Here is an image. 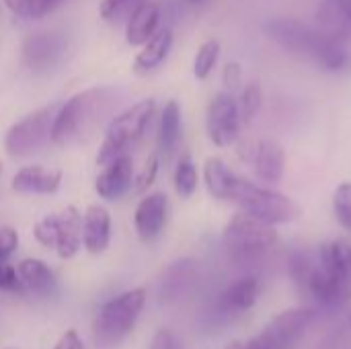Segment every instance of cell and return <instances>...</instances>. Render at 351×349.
Returning a JSON list of instances; mask_svg holds the SVG:
<instances>
[{
    "label": "cell",
    "instance_id": "obj_1",
    "mask_svg": "<svg viewBox=\"0 0 351 349\" xmlns=\"http://www.w3.org/2000/svg\"><path fill=\"white\" fill-rule=\"evenodd\" d=\"M263 31L284 49L315 62L327 72H343L351 66V53L346 43L298 19H269Z\"/></svg>",
    "mask_w": 351,
    "mask_h": 349
},
{
    "label": "cell",
    "instance_id": "obj_36",
    "mask_svg": "<svg viewBox=\"0 0 351 349\" xmlns=\"http://www.w3.org/2000/svg\"><path fill=\"white\" fill-rule=\"evenodd\" d=\"M19 247V234L10 226L0 228V263H4Z\"/></svg>",
    "mask_w": 351,
    "mask_h": 349
},
{
    "label": "cell",
    "instance_id": "obj_32",
    "mask_svg": "<svg viewBox=\"0 0 351 349\" xmlns=\"http://www.w3.org/2000/svg\"><path fill=\"white\" fill-rule=\"evenodd\" d=\"M313 267H315V263L308 259L306 253H302V251H292V253H290V257H288V269H290L292 280H294L302 290H304V286H306V280H308Z\"/></svg>",
    "mask_w": 351,
    "mask_h": 349
},
{
    "label": "cell",
    "instance_id": "obj_16",
    "mask_svg": "<svg viewBox=\"0 0 351 349\" xmlns=\"http://www.w3.org/2000/svg\"><path fill=\"white\" fill-rule=\"evenodd\" d=\"M160 23V6L156 2H140L125 21V41L130 45H144Z\"/></svg>",
    "mask_w": 351,
    "mask_h": 349
},
{
    "label": "cell",
    "instance_id": "obj_14",
    "mask_svg": "<svg viewBox=\"0 0 351 349\" xmlns=\"http://www.w3.org/2000/svg\"><path fill=\"white\" fill-rule=\"evenodd\" d=\"M286 167V152L280 142L271 138H263L253 148V169L261 183L265 185H278L284 177Z\"/></svg>",
    "mask_w": 351,
    "mask_h": 349
},
{
    "label": "cell",
    "instance_id": "obj_11",
    "mask_svg": "<svg viewBox=\"0 0 351 349\" xmlns=\"http://www.w3.org/2000/svg\"><path fill=\"white\" fill-rule=\"evenodd\" d=\"M169 220V197L162 191L148 193L140 200L136 212H134V226L136 234L142 243L156 241Z\"/></svg>",
    "mask_w": 351,
    "mask_h": 349
},
{
    "label": "cell",
    "instance_id": "obj_12",
    "mask_svg": "<svg viewBox=\"0 0 351 349\" xmlns=\"http://www.w3.org/2000/svg\"><path fill=\"white\" fill-rule=\"evenodd\" d=\"M111 243V214L101 204H90L82 214V245L90 255H101Z\"/></svg>",
    "mask_w": 351,
    "mask_h": 349
},
{
    "label": "cell",
    "instance_id": "obj_5",
    "mask_svg": "<svg viewBox=\"0 0 351 349\" xmlns=\"http://www.w3.org/2000/svg\"><path fill=\"white\" fill-rule=\"evenodd\" d=\"M154 111H156L154 99H142L136 105L121 111L119 115H115L105 130V138L97 154V165L103 167L115 156L125 154L144 136V132L148 130L154 117Z\"/></svg>",
    "mask_w": 351,
    "mask_h": 349
},
{
    "label": "cell",
    "instance_id": "obj_38",
    "mask_svg": "<svg viewBox=\"0 0 351 349\" xmlns=\"http://www.w3.org/2000/svg\"><path fill=\"white\" fill-rule=\"evenodd\" d=\"M150 349H181L175 335L169 331V329H160L156 331V335L152 337V344H150Z\"/></svg>",
    "mask_w": 351,
    "mask_h": 349
},
{
    "label": "cell",
    "instance_id": "obj_10",
    "mask_svg": "<svg viewBox=\"0 0 351 349\" xmlns=\"http://www.w3.org/2000/svg\"><path fill=\"white\" fill-rule=\"evenodd\" d=\"M134 158L130 152L115 156L113 160L103 165V171L95 179V191L101 200L115 202L121 200L134 185Z\"/></svg>",
    "mask_w": 351,
    "mask_h": 349
},
{
    "label": "cell",
    "instance_id": "obj_33",
    "mask_svg": "<svg viewBox=\"0 0 351 349\" xmlns=\"http://www.w3.org/2000/svg\"><path fill=\"white\" fill-rule=\"evenodd\" d=\"M158 167H160V156L154 152V154L148 156L146 165L142 167V171L138 173V177L134 179V183H136L134 189H136L138 193L146 191V189L154 183V179H156V175H158Z\"/></svg>",
    "mask_w": 351,
    "mask_h": 349
},
{
    "label": "cell",
    "instance_id": "obj_8",
    "mask_svg": "<svg viewBox=\"0 0 351 349\" xmlns=\"http://www.w3.org/2000/svg\"><path fill=\"white\" fill-rule=\"evenodd\" d=\"M206 130L208 138L218 148H228L239 140L241 117H239V103L232 93L224 91L218 93L206 111Z\"/></svg>",
    "mask_w": 351,
    "mask_h": 349
},
{
    "label": "cell",
    "instance_id": "obj_42",
    "mask_svg": "<svg viewBox=\"0 0 351 349\" xmlns=\"http://www.w3.org/2000/svg\"><path fill=\"white\" fill-rule=\"evenodd\" d=\"M0 173H2V163H0Z\"/></svg>",
    "mask_w": 351,
    "mask_h": 349
},
{
    "label": "cell",
    "instance_id": "obj_25",
    "mask_svg": "<svg viewBox=\"0 0 351 349\" xmlns=\"http://www.w3.org/2000/svg\"><path fill=\"white\" fill-rule=\"evenodd\" d=\"M317 23H319V29L325 35H329V37H333V39L348 45V41L351 39V25L333 0L321 2V6L317 10Z\"/></svg>",
    "mask_w": 351,
    "mask_h": 349
},
{
    "label": "cell",
    "instance_id": "obj_23",
    "mask_svg": "<svg viewBox=\"0 0 351 349\" xmlns=\"http://www.w3.org/2000/svg\"><path fill=\"white\" fill-rule=\"evenodd\" d=\"M195 278V263L193 261H179L175 263L162 278L160 286V302H175L179 300L193 284Z\"/></svg>",
    "mask_w": 351,
    "mask_h": 349
},
{
    "label": "cell",
    "instance_id": "obj_26",
    "mask_svg": "<svg viewBox=\"0 0 351 349\" xmlns=\"http://www.w3.org/2000/svg\"><path fill=\"white\" fill-rule=\"evenodd\" d=\"M4 6L19 19H41L60 8L66 0H2Z\"/></svg>",
    "mask_w": 351,
    "mask_h": 349
},
{
    "label": "cell",
    "instance_id": "obj_31",
    "mask_svg": "<svg viewBox=\"0 0 351 349\" xmlns=\"http://www.w3.org/2000/svg\"><path fill=\"white\" fill-rule=\"evenodd\" d=\"M333 214L337 222L351 230V183H341L333 193Z\"/></svg>",
    "mask_w": 351,
    "mask_h": 349
},
{
    "label": "cell",
    "instance_id": "obj_35",
    "mask_svg": "<svg viewBox=\"0 0 351 349\" xmlns=\"http://www.w3.org/2000/svg\"><path fill=\"white\" fill-rule=\"evenodd\" d=\"M0 292H23L16 267L8 265L6 261L0 263Z\"/></svg>",
    "mask_w": 351,
    "mask_h": 349
},
{
    "label": "cell",
    "instance_id": "obj_9",
    "mask_svg": "<svg viewBox=\"0 0 351 349\" xmlns=\"http://www.w3.org/2000/svg\"><path fill=\"white\" fill-rule=\"evenodd\" d=\"M315 319L313 309H292L284 311L269 321V325L257 335L267 349H292L306 333Z\"/></svg>",
    "mask_w": 351,
    "mask_h": 349
},
{
    "label": "cell",
    "instance_id": "obj_40",
    "mask_svg": "<svg viewBox=\"0 0 351 349\" xmlns=\"http://www.w3.org/2000/svg\"><path fill=\"white\" fill-rule=\"evenodd\" d=\"M337 6H339V10L346 14V19L350 21V25H351V0H333Z\"/></svg>",
    "mask_w": 351,
    "mask_h": 349
},
{
    "label": "cell",
    "instance_id": "obj_21",
    "mask_svg": "<svg viewBox=\"0 0 351 349\" xmlns=\"http://www.w3.org/2000/svg\"><path fill=\"white\" fill-rule=\"evenodd\" d=\"M23 290L33 292L37 296H47L56 290V276L47 263L41 259H23L16 265Z\"/></svg>",
    "mask_w": 351,
    "mask_h": 349
},
{
    "label": "cell",
    "instance_id": "obj_3",
    "mask_svg": "<svg viewBox=\"0 0 351 349\" xmlns=\"http://www.w3.org/2000/svg\"><path fill=\"white\" fill-rule=\"evenodd\" d=\"M146 304V290H128L105 302L93 323V337L99 349L117 348L136 327L138 317Z\"/></svg>",
    "mask_w": 351,
    "mask_h": 349
},
{
    "label": "cell",
    "instance_id": "obj_20",
    "mask_svg": "<svg viewBox=\"0 0 351 349\" xmlns=\"http://www.w3.org/2000/svg\"><path fill=\"white\" fill-rule=\"evenodd\" d=\"M321 267L337 282L351 288V245L343 239L321 247Z\"/></svg>",
    "mask_w": 351,
    "mask_h": 349
},
{
    "label": "cell",
    "instance_id": "obj_41",
    "mask_svg": "<svg viewBox=\"0 0 351 349\" xmlns=\"http://www.w3.org/2000/svg\"><path fill=\"white\" fill-rule=\"evenodd\" d=\"M189 2H191V4H204L206 0H189Z\"/></svg>",
    "mask_w": 351,
    "mask_h": 349
},
{
    "label": "cell",
    "instance_id": "obj_2",
    "mask_svg": "<svg viewBox=\"0 0 351 349\" xmlns=\"http://www.w3.org/2000/svg\"><path fill=\"white\" fill-rule=\"evenodd\" d=\"M228 202H234L241 208V212L255 216V218H259L267 224H274V226L294 222L302 214L300 206L292 197H288V195H284L271 187L251 183V181L237 177V175H234L232 185H230Z\"/></svg>",
    "mask_w": 351,
    "mask_h": 349
},
{
    "label": "cell",
    "instance_id": "obj_17",
    "mask_svg": "<svg viewBox=\"0 0 351 349\" xmlns=\"http://www.w3.org/2000/svg\"><path fill=\"white\" fill-rule=\"evenodd\" d=\"M181 107L177 101H167L160 113V123H158V138H156V154L160 160L169 163L179 146L181 140Z\"/></svg>",
    "mask_w": 351,
    "mask_h": 349
},
{
    "label": "cell",
    "instance_id": "obj_30",
    "mask_svg": "<svg viewBox=\"0 0 351 349\" xmlns=\"http://www.w3.org/2000/svg\"><path fill=\"white\" fill-rule=\"evenodd\" d=\"M142 0H103L99 6V14L101 19H105L111 25H117L121 21H128V16L134 12V8L140 4Z\"/></svg>",
    "mask_w": 351,
    "mask_h": 349
},
{
    "label": "cell",
    "instance_id": "obj_34",
    "mask_svg": "<svg viewBox=\"0 0 351 349\" xmlns=\"http://www.w3.org/2000/svg\"><path fill=\"white\" fill-rule=\"evenodd\" d=\"M33 234L37 239V243L45 249H53L56 247V220L53 214L37 220V224L33 226Z\"/></svg>",
    "mask_w": 351,
    "mask_h": 349
},
{
    "label": "cell",
    "instance_id": "obj_18",
    "mask_svg": "<svg viewBox=\"0 0 351 349\" xmlns=\"http://www.w3.org/2000/svg\"><path fill=\"white\" fill-rule=\"evenodd\" d=\"M173 47V31L171 29H158L136 53L132 70L136 74H150L154 72L171 53Z\"/></svg>",
    "mask_w": 351,
    "mask_h": 349
},
{
    "label": "cell",
    "instance_id": "obj_39",
    "mask_svg": "<svg viewBox=\"0 0 351 349\" xmlns=\"http://www.w3.org/2000/svg\"><path fill=\"white\" fill-rule=\"evenodd\" d=\"M53 349H84V344L74 329H68L66 333H62V337L58 339Z\"/></svg>",
    "mask_w": 351,
    "mask_h": 349
},
{
    "label": "cell",
    "instance_id": "obj_4",
    "mask_svg": "<svg viewBox=\"0 0 351 349\" xmlns=\"http://www.w3.org/2000/svg\"><path fill=\"white\" fill-rule=\"evenodd\" d=\"M105 109V91L88 88L70 97L56 113L51 123V142L66 146L80 140L95 128Z\"/></svg>",
    "mask_w": 351,
    "mask_h": 349
},
{
    "label": "cell",
    "instance_id": "obj_29",
    "mask_svg": "<svg viewBox=\"0 0 351 349\" xmlns=\"http://www.w3.org/2000/svg\"><path fill=\"white\" fill-rule=\"evenodd\" d=\"M220 58V41L218 39H206L199 47L197 53L193 58V76L197 80H206L212 70L216 68Z\"/></svg>",
    "mask_w": 351,
    "mask_h": 349
},
{
    "label": "cell",
    "instance_id": "obj_7",
    "mask_svg": "<svg viewBox=\"0 0 351 349\" xmlns=\"http://www.w3.org/2000/svg\"><path fill=\"white\" fill-rule=\"evenodd\" d=\"M53 117H56L53 107H43L12 123L4 136L6 154L12 158H23L37 152L51 138Z\"/></svg>",
    "mask_w": 351,
    "mask_h": 349
},
{
    "label": "cell",
    "instance_id": "obj_24",
    "mask_svg": "<svg viewBox=\"0 0 351 349\" xmlns=\"http://www.w3.org/2000/svg\"><path fill=\"white\" fill-rule=\"evenodd\" d=\"M232 179H234V173L228 169V165L222 158H218V156L206 158V163H204V181H206V187H208V191H210V195L214 200L228 202Z\"/></svg>",
    "mask_w": 351,
    "mask_h": 349
},
{
    "label": "cell",
    "instance_id": "obj_6",
    "mask_svg": "<svg viewBox=\"0 0 351 349\" xmlns=\"http://www.w3.org/2000/svg\"><path fill=\"white\" fill-rule=\"evenodd\" d=\"M224 245L239 259H253L263 255L278 243V232L274 224H267L245 212L232 216L222 232Z\"/></svg>",
    "mask_w": 351,
    "mask_h": 349
},
{
    "label": "cell",
    "instance_id": "obj_15",
    "mask_svg": "<svg viewBox=\"0 0 351 349\" xmlns=\"http://www.w3.org/2000/svg\"><path fill=\"white\" fill-rule=\"evenodd\" d=\"M62 185V171L47 169L41 165L23 167L14 173L10 187L16 193H33V195H51Z\"/></svg>",
    "mask_w": 351,
    "mask_h": 349
},
{
    "label": "cell",
    "instance_id": "obj_37",
    "mask_svg": "<svg viewBox=\"0 0 351 349\" xmlns=\"http://www.w3.org/2000/svg\"><path fill=\"white\" fill-rule=\"evenodd\" d=\"M241 78H243V70H241V64L239 62H228L222 68V82H224V86H226L228 93L234 95V91L241 86Z\"/></svg>",
    "mask_w": 351,
    "mask_h": 349
},
{
    "label": "cell",
    "instance_id": "obj_19",
    "mask_svg": "<svg viewBox=\"0 0 351 349\" xmlns=\"http://www.w3.org/2000/svg\"><path fill=\"white\" fill-rule=\"evenodd\" d=\"M257 296H259V282H257V278L247 276V278L232 282L220 294L218 306L226 315H241V313H247L255 306Z\"/></svg>",
    "mask_w": 351,
    "mask_h": 349
},
{
    "label": "cell",
    "instance_id": "obj_27",
    "mask_svg": "<svg viewBox=\"0 0 351 349\" xmlns=\"http://www.w3.org/2000/svg\"><path fill=\"white\" fill-rule=\"evenodd\" d=\"M173 183H175L177 195L183 197V200H189L195 193L199 177H197V169H195V165H193L189 154L181 156V160L177 163L175 175H173Z\"/></svg>",
    "mask_w": 351,
    "mask_h": 349
},
{
    "label": "cell",
    "instance_id": "obj_28",
    "mask_svg": "<svg viewBox=\"0 0 351 349\" xmlns=\"http://www.w3.org/2000/svg\"><path fill=\"white\" fill-rule=\"evenodd\" d=\"M239 117L241 123H251L263 107V88L257 80L249 82L239 97Z\"/></svg>",
    "mask_w": 351,
    "mask_h": 349
},
{
    "label": "cell",
    "instance_id": "obj_13",
    "mask_svg": "<svg viewBox=\"0 0 351 349\" xmlns=\"http://www.w3.org/2000/svg\"><path fill=\"white\" fill-rule=\"evenodd\" d=\"M56 220V247L60 259H72L82 247V214L68 206L62 212L53 214Z\"/></svg>",
    "mask_w": 351,
    "mask_h": 349
},
{
    "label": "cell",
    "instance_id": "obj_22",
    "mask_svg": "<svg viewBox=\"0 0 351 349\" xmlns=\"http://www.w3.org/2000/svg\"><path fill=\"white\" fill-rule=\"evenodd\" d=\"M60 51H62L60 39H56L49 33H37L25 41L23 58H25L27 66L39 70V68H49L56 62V58L60 56Z\"/></svg>",
    "mask_w": 351,
    "mask_h": 349
}]
</instances>
